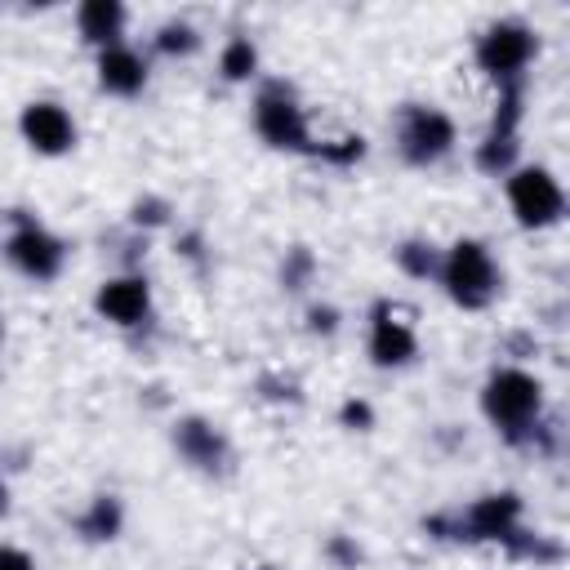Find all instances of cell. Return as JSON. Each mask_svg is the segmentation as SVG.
Returning a JSON list of instances; mask_svg holds the SVG:
<instances>
[{
    "mask_svg": "<svg viewBox=\"0 0 570 570\" xmlns=\"http://www.w3.org/2000/svg\"><path fill=\"white\" fill-rule=\"evenodd\" d=\"M254 67H258L254 45H249L245 36L227 40V49H223V76H227V80H245V76H254Z\"/></svg>",
    "mask_w": 570,
    "mask_h": 570,
    "instance_id": "cell-16",
    "label": "cell"
},
{
    "mask_svg": "<svg viewBox=\"0 0 570 570\" xmlns=\"http://www.w3.org/2000/svg\"><path fill=\"white\" fill-rule=\"evenodd\" d=\"M396 138H401V156H405L410 165H432V160H441V156L454 147V125H450L445 111L410 102V107L401 111Z\"/></svg>",
    "mask_w": 570,
    "mask_h": 570,
    "instance_id": "cell-6",
    "label": "cell"
},
{
    "mask_svg": "<svg viewBox=\"0 0 570 570\" xmlns=\"http://www.w3.org/2000/svg\"><path fill=\"white\" fill-rule=\"evenodd\" d=\"M76 22H80V36L89 45H120V27H125V9L116 0H85L76 9Z\"/></svg>",
    "mask_w": 570,
    "mask_h": 570,
    "instance_id": "cell-14",
    "label": "cell"
},
{
    "mask_svg": "<svg viewBox=\"0 0 570 570\" xmlns=\"http://www.w3.org/2000/svg\"><path fill=\"white\" fill-rule=\"evenodd\" d=\"M98 85H102L107 94L129 98V94H138V89L147 85V62H142L129 45H107V49L98 53Z\"/></svg>",
    "mask_w": 570,
    "mask_h": 570,
    "instance_id": "cell-13",
    "label": "cell"
},
{
    "mask_svg": "<svg viewBox=\"0 0 570 570\" xmlns=\"http://www.w3.org/2000/svg\"><path fill=\"white\" fill-rule=\"evenodd\" d=\"M4 508H9V503H4V485H0V512H4Z\"/></svg>",
    "mask_w": 570,
    "mask_h": 570,
    "instance_id": "cell-23",
    "label": "cell"
},
{
    "mask_svg": "<svg viewBox=\"0 0 570 570\" xmlns=\"http://www.w3.org/2000/svg\"><path fill=\"white\" fill-rule=\"evenodd\" d=\"M312 325H316V330H334V312H330V307H325V312L312 307Z\"/></svg>",
    "mask_w": 570,
    "mask_h": 570,
    "instance_id": "cell-21",
    "label": "cell"
},
{
    "mask_svg": "<svg viewBox=\"0 0 570 570\" xmlns=\"http://www.w3.org/2000/svg\"><path fill=\"white\" fill-rule=\"evenodd\" d=\"M18 125H22V138L36 151H45V156H62L76 142V125H71V116L58 102H31V107H22V120Z\"/></svg>",
    "mask_w": 570,
    "mask_h": 570,
    "instance_id": "cell-9",
    "label": "cell"
},
{
    "mask_svg": "<svg viewBox=\"0 0 570 570\" xmlns=\"http://www.w3.org/2000/svg\"><path fill=\"white\" fill-rule=\"evenodd\" d=\"M396 258H401V267H405V272H414V276H428V272L436 267V258H432V249H428V245H401V249H396Z\"/></svg>",
    "mask_w": 570,
    "mask_h": 570,
    "instance_id": "cell-18",
    "label": "cell"
},
{
    "mask_svg": "<svg viewBox=\"0 0 570 570\" xmlns=\"http://www.w3.org/2000/svg\"><path fill=\"white\" fill-rule=\"evenodd\" d=\"M120 530V503L111 494H98L94 508L80 517V534L85 539H111Z\"/></svg>",
    "mask_w": 570,
    "mask_h": 570,
    "instance_id": "cell-15",
    "label": "cell"
},
{
    "mask_svg": "<svg viewBox=\"0 0 570 570\" xmlns=\"http://www.w3.org/2000/svg\"><path fill=\"white\" fill-rule=\"evenodd\" d=\"M147 303H151V294H147V281L142 276H116L94 298V307L107 321H116V325H138L147 316Z\"/></svg>",
    "mask_w": 570,
    "mask_h": 570,
    "instance_id": "cell-12",
    "label": "cell"
},
{
    "mask_svg": "<svg viewBox=\"0 0 570 570\" xmlns=\"http://www.w3.org/2000/svg\"><path fill=\"white\" fill-rule=\"evenodd\" d=\"M200 45V36L187 27V22H165L160 31H156V49L160 53H191Z\"/></svg>",
    "mask_w": 570,
    "mask_h": 570,
    "instance_id": "cell-17",
    "label": "cell"
},
{
    "mask_svg": "<svg viewBox=\"0 0 570 570\" xmlns=\"http://www.w3.org/2000/svg\"><path fill=\"white\" fill-rule=\"evenodd\" d=\"M530 58H534V31L525 22H512V18L494 22L476 40V62H481V71L490 80H499V89L503 85H521V71L530 67Z\"/></svg>",
    "mask_w": 570,
    "mask_h": 570,
    "instance_id": "cell-4",
    "label": "cell"
},
{
    "mask_svg": "<svg viewBox=\"0 0 570 570\" xmlns=\"http://www.w3.org/2000/svg\"><path fill=\"white\" fill-rule=\"evenodd\" d=\"M254 125H258L263 142H272L281 151H312V156L321 151V142H312V134H307L298 98L285 85H263V94L254 102Z\"/></svg>",
    "mask_w": 570,
    "mask_h": 570,
    "instance_id": "cell-3",
    "label": "cell"
},
{
    "mask_svg": "<svg viewBox=\"0 0 570 570\" xmlns=\"http://www.w3.org/2000/svg\"><path fill=\"white\" fill-rule=\"evenodd\" d=\"M343 419L347 423H370V410L365 405H343Z\"/></svg>",
    "mask_w": 570,
    "mask_h": 570,
    "instance_id": "cell-22",
    "label": "cell"
},
{
    "mask_svg": "<svg viewBox=\"0 0 570 570\" xmlns=\"http://www.w3.org/2000/svg\"><path fill=\"white\" fill-rule=\"evenodd\" d=\"M481 405L490 414V423L508 436V441H525L534 419H539V405H543V387L534 374L525 370H494L485 392H481Z\"/></svg>",
    "mask_w": 570,
    "mask_h": 570,
    "instance_id": "cell-1",
    "label": "cell"
},
{
    "mask_svg": "<svg viewBox=\"0 0 570 570\" xmlns=\"http://www.w3.org/2000/svg\"><path fill=\"white\" fill-rule=\"evenodd\" d=\"M4 254H9V263H13L22 276H31V281H49V276H58V267H62V240H53L40 223H18V232H13L9 245H4Z\"/></svg>",
    "mask_w": 570,
    "mask_h": 570,
    "instance_id": "cell-7",
    "label": "cell"
},
{
    "mask_svg": "<svg viewBox=\"0 0 570 570\" xmlns=\"http://www.w3.org/2000/svg\"><path fill=\"white\" fill-rule=\"evenodd\" d=\"M441 285H445V294H450L459 307H468V312L485 307V303L494 298V289H499V272H494L490 249H485L481 240H459V245H450V254L441 258Z\"/></svg>",
    "mask_w": 570,
    "mask_h": 570,
    "instance_id": "cell-2",
    "label": "cell"
},
{
    "mask_svg": "<svg viewBox=\"0 0 570 570\" xmlns=\"http://www.w3.org/2000/svg\"><path fill=\"white\" fill-rule=\"evenodd\" d=\"M0 570H36L22 548H0Z\"/></svg>",
    "mask_w": 570,
    "mask_h": 570,
    "instance_id": "cell-20",
    "label": "cell"
},
{
    "mask_svg": "<svg viewBox=\"0 0 570 570\" xmlns=\"http://www.w3.org/2000/svg\"><path fill=\"white\" fill-rule=\"evenodd\" d=\"M370 356L374 365H405L414 356V330L405 321H396L392 303H379L374 307V330H370Z\"/></svg>",
    "mask_w": 570,
    "mask_h": 570,
    "instance_id": "cell-10",
    "label": "cell"
},
{
    "mask_svg": "<svg viewBox=\"0 0 570 570\" xmlns=\"http://www.w3.org/2000/svg\"><path fill=\"white\" fill-rule=\"evenodd\" d=\"M307 267H312V254H307V249H294V263L285 267V285H289V289H298V276H303Z\"/></svg>",
    "mask_w": 570,
    "mask_h": 570,
    "instance_id": "cell-19",
    "label": "cell"
},
{
    "mask_svg": "<svg viewBox=\"0 0 570 570\" xmlns=\"http://www.w3.org/2000/svg\"><path fill=\"white\" fill-rule=\"evenodd\" d=\"M517 517H521V499H517V494L476 499V503L454 521V539H499V543H508V539L517 534Z\"/></svg>",
    "mask_w": 570,
    "mask_h": 570,
    "instance_id": "cell-8",
    "label": "cell"
},
{
    "mask_svg": "<svg viewBox=\"0 0 570 570\" xmlns=\"http://www.w3.org/2000/svg\"><path fill=\"white\" fill-rule=\"evenodd\" d=\"M174 445H178V454H183L187 463H196L200 472H223V463H227V441H223V432H214V423H205V419H183V423L174 428Z\"/></svg>",
    "mask_w": 570,
    "mask_h": 570,
    "instance_id": "cell-11",
    "label": "cell"
},
{
    "mask_svg": "<svg viewBox=\"0 0 570 570\" xmlns=\"http://www.w3.org/2000/svg\"><path fill=\"white\" fill-rule=\"evenodd\" d=\"M508 200H512V214L521 227H552L566 209V196L557 187V178L539 165H525L508 178Z\"/></svg>",
    "mask_w": 570,
    "mask_h": 570,
    "instance_id": "cell-5",
    "label": "cell"
}]
</instances>
